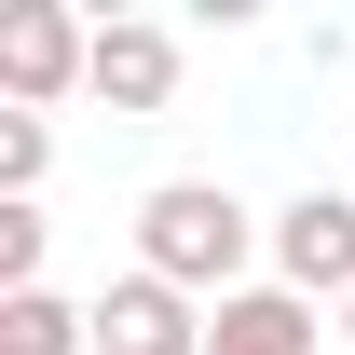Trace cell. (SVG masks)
<instances>
[{"label":"cell","mask_w":355,"mask_h":355,"mask_svg":"<svg viewBox=\"0 0 355 355\" xmlns=\"http://www.w3.org/2000/svg\"><path fill=\"white\" fill-rule=\"evenodd\" d=\"M232 260H246V205H232L219 178H164V191L137 205V273L219 287V301H232Z\"/></svg>","instance_id":"6da1fadb"},{"label":"cell","mask_w":355,"mask_h":355,"mask_svg":"<svg viewBox=\"0 0 355 355\" xmlns=\"http://www.w3.org/2000/svg\"><path fill=\"white\" fill-rule=\"evenodd\" d=\"M83 342L96 355H205V314H191V287H164V273H123V287H96Z\"/></svg>","instance_id":"7a4b0ae2"},{"label":"cell","mask_w":355,"mask_h":355,"mask_svg":"<svg viewBox=\"0 0 355 355\" xmlns=\"http://www.w3.org/2000/svg\"><path fill=\"white\" fill-rule=\"evenodd\" d=\"M83 69H96V42L69 28V0H0V83H14V110L69 96Z\"/></svg>","instance_id":"3957f363"},{"label":"cell","mask_w":355,"mask_h":355,"mask_svg":"<svg viewBox=\"0 0 355 355\" xmlns=\"http://www.w3.org/2000/svg\"><path fill=\"white\" fill-rule=\"evenodd\" d=\"M273 260H287V287H328V301H355V191H301L287 219H273Z\"/></svg>","instance_id":"277c9868"},{"label":"cell","mask_w":355,"mask_h":355,"mask_svg":"<svg viewBox=\"0 0 355 355\" xmlns=\"http://www.w3.org/2000/svg\"><path fill=\"white\" fill-rule=\"evenodd\" d=\"M205 355H314V301L301 287H232L205 314Z\"/></svg>","instance_id":"5b68a950"},{"label":"cell","mask_w":355,"mask_h":355,"mask_svg":"<svg viewBox=\"0 0 355 355\" xmlns=\"http://www.w3.org/2000/svg\"><path fill=\"white\" fill-rule=\"evenodd\" d=\"M96 96H110V110H164L178 96V42L164 28H96V69H83Z\"/></svg>","instance_id":"8992f818"},{"label":"cell","mask_w":355,"mask_h":355,"mask_svg":"<svg viewBox=\"0 0 355 355\" xmlns=\"http://www.w3.org/2000/svg\"><path fill=\"white\" fill-rule=\"evenodd\" d=\"M0 355H83V314L55 287H28V301H0Z\"/></svg>","instance_id":"52a82bcc"},{"label":"cell","mask_w":355,"mask_h":355,"mask_svg":"<svg viewBox=\"0 0 355 355\" xmlns=\"http://www.w3.org/2000/svg\"><path fill=\"white\" fill-rule=\"evenodd\" d=\"M42 287V205H0V301Z\"/></svg>","instance_id":"ba28073f"},{"label":"cell","mask_w":355,"mask_h":355,"mask_svg":"<svg viewBox=\"0 0 355 355\" xmlns=\"http://www.w3.org/2000/svg\"><path fill=\"white\" fill-rule=\"evenodd\" d=\"M28 178H42V110H0V205H28Z\"/></svg>","instance_id":"9c48e42d"},{"label":"cell","mask_w":355,"mask_h":355,"mask_svg":"<svg viewBox=\"0 0 355 355\" xmlns=\"http://www.w3.org/2000/svg\"><path fill=\"white\" fill-rule=\"evenodd\" d=\"M342 342H355V301H342Z\"/></svg>","instance_id":"30bf717a"}]
</instances>
